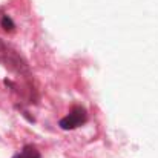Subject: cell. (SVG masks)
<instances>
[{
  "mask_svg": "<svg viewBox=\"0 0 158 158\" xmlns=\"http://www.w3.org/2000/svg\"><path fill=\"white\" fill-rule=\"evenodd\" d=\"M88 120V114H86V109L83 106H75L64 118H61L58 121V126L63 129V131H72V129H77L80 127L81 124H85Z\"/></svg>",
  "mask_w": 158,
  "mask_h": 158,
  "instance_id": "obj_1",
  "label": "cell"
},
{
  "mask_svg": "<svg viewBox=\"0 0 158 158\" xmlns=\"http://www.w3.org/2000/svg\"><path fill=\"white\" fill-rule=\"evenodd\" d=\"M0 61L9 68V69H14L17 72H22L23 69H26V64L23 63V60L14 52L2 39H0Z\"/></svg>",
  "mask_w": 158,
  "mask_h": 158,
  "instance_id": "obj_2",
  "label": "cell"
},
{
  "mask_svg": "<svg viewBox=\"0 0 158 158\" xmlns=\"http://www.w3.org/2000/svg\"><path fill=\"white\" fill-rule=\"evenodd\" d=\"M12 158H42L39 151L34 146H25L19 154H15Z\"/></svg>",
  "mask_w": 158,
  "mask_h": 158,
  "instance_id": "obj_3",
  "label": "cell"
},
{
  "mask_svg": "<svg viewBox=\"0 0 158 158\" xmlns=\"http://www.w3.org/2000/svg\"><path fill=\"white\" fill-rule=\"evenodd\" d=\"M2 28L5 31H14L15 25H14V22H12V19L9 15H3L2 17Z\"/></svg>",
  "mask_w": 158,
  "mask_h": 158,
  "instance_id": "obj_4",
  "label": "cell"
}]
</instances>
